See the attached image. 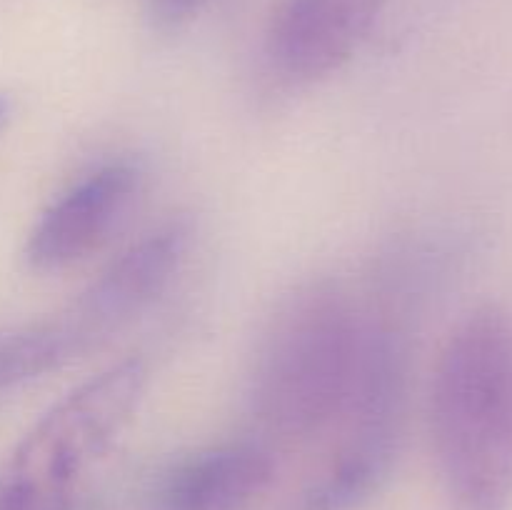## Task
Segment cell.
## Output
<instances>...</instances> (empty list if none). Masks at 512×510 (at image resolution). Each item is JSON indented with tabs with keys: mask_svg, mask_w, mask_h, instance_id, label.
Segmentation results:
<instances>
[{
	"mask_svg": "<svg viewBox=\"0 0 512 510\" xmlns=\"http://www.w3.org/2000/svg\"><path fill=\"white\" fill-rule=\"evenodd\" d=\"M143 168L133 158L95 165L40 213L25 245L35 270H63L103 248L138 195Z\"/></svg>",
	"mask_w": 512,
	"mask_h": 510,
	"instance_id": "5",
	"label": "cell"
},
{
	"mask_svg": "<svg viewBox=\"0 0 512 510\" xmlns=\"http://www.w3.org/2000/svg\"><path fill=\"white\" fill-rule=\"evenodd\" d=\"M275 478L273 453L260 440L210 445L178 460L153 490L155 510H245Z\"/></svg>",
	"mask_w": 512,
	"mask_h": 510,
	"instance_id": "8",
	"label": "cell"
},
{
	"mask_svg": "<svg viewBox=\"0 0 512 510\" xmlns=\"http://www.w3.org/2000/svg\"><path fill=\"white\" fill-rule=\"evenodd\" d=\"M408 403V343L393 313L370 310V338L353 398L335 423V445L303 510H353L393 470Z\"/></svg>",
	"mask_w": 512,
	"mask_h": 510,
	"instance_id": "4",
	"label": "cell"
},
{
	"mask_svg": "<svg viewBox=\"0 0 512 510\" xmlns=\"http://www.w3.org/2000/svg\"><path fill=\"white\" fill-rule=\"evenodd\" d=\"M208 0H148L150 18L158 28H178L193 18Z\"/></svg>",
	"mask_w": 512,
	"mask_h": 510,
	"instance_id": "10",
	"label": "cell"
},
{
	"mask_svg": "<svg viewBox=\"0 0 512 510\" xmlns=\"http://www.w3.org/2000/svg\"><path fill=\"white\" fill-rule=\"evenodd\" d=\"M430 435L450 510H512V315L480 305L440 350Z\"/></svg>",
	"mask_w": 512,
	"mask_h": 510,
	"instance_id": "1",
	"label": "cell"
},
{
	"mask_svg": "<svg viewBox=\"0 0 512 510\" xmlns=\"http://www.w3.org/2000/svg\"><path fill=\"white\" fill-rule=\"evenodd\" d=\"M8 118H10V100L0 95V130H3V125L8 123Z\"/></svg>",
	"mask_w": 512,
	"mask_h": 510,
	"instance_id": "11",
	"label": "cell"
},
{
	"mask_svg": "<svg viewBox=\"0 0 512 510\" xmlns=\"http://www.w3.org/2000/svg\"><path fill=\"white\" fill-rule=\"evenodd\" d=\"M370 338V310L338 283L295 290L270 318L250 375L255 423L278 443L335 428L353 398Z\"/></svg>",
	"mask_w": 512,
	"mask_h": 510,
	"instance_id": "2",
	"label": "cell"
},
{
	"mask_svg": "<svg viewBox=\"0 0 512 510\" xmlns=\"http://www.w3.org/2000/svg\"><path fill=\"white\" fill-rule=\"evenodd\" d=\"M145 385V363L128 358L70 390L0 468V510L73 508L80 478L130 423Z\"/></svg>",
	"mask_w": 512,
	"mask_h": 510,
	"instance_id": "3",
	"label": "cell"
},
{
	"mask_svg": "<svg viewBox=\"0 0 512 510\" xmlns=\"http://www.w3.org/2000/svg\"><path fill=\"white\" fill-rule=\"evenodd\" d=\"M93 348H98V343L70 310V305L53 318L3 328L0 330V390L43 378Z\"/></svg>",
	"mask_w": 512,
	"mask_h": 510,
	"instance_id": "9",
	"label": "cell"
},
{
	"mask_svg": "<svg viewBox=\"0 0 512 510\" xmlns=\"http://www.w3.org/2000/svg\"><path fill=\"white\" fill-rule=\"evenodd\" d=\"M385 0H283L265 55L288 83H315L343 68L373 30Z\"/></svg>",
	"mask_w": 512,
	"mask_h": 510,
	"instance_id": "6",
	"label": "cell"
},
{
	"mask_svg": "<svg viewBox=\"0 0 512 510\" xmlns=\"http://www.w3.org/2000/svg\"><path fill=\"white\" fill-rule=\"evenodd\" d=\"M190 233L185 218L165 220L110 260L70 303L100 343L120 333L165 293L188 253Z\"/></svg>",
	"mask_w": 512,
	"mask_h": 510,
	"instance_id": "7",
	"label": "cell"
}]
</instances>
